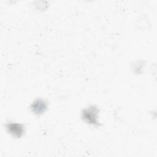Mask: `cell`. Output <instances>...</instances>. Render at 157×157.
Wrapping results in <instances>:
<instances>
[{
	"label": "cell",
	"instance_id": "7a4b0ae2",
	"mask_svg": "<svg viewBox=\"0 0 157 157\" xmlns=\"http://www.w3.org/2000/svg\"><path fill=\"white\" fill-rule=\"evenodd\" d=\"M6 128L9 134L17 138L21 137L25 132V128L20 123L9 122L6 124Z\"/></svg>",
	"mask_w": 157,
	"mask_h": 157
},
{
	"label": "cell",
	"instance_id": "3957f363",
	"mask_svg": "<svg viewBox=\"0 0 157 157\" xmlns=\"http://www.w3.org/2000/svg\"><path fill=\"white\" fill-rule=\"evenodd\" d=\"M30 109L36 115H40L45 112L47 109V104L44 99H37L31 104Z\"/></svg>",
	"mask_w": 157,
	"mask_h": 157
},
{
	"label": "cell",
	"instance_id": "6da1fadb",
	"mask_svg": "<svg viewBox=\"0 0 157 157\" xmlns=\"http://www.w3.org/2000/svg\"><path fill=\"white\" fill-rule=\"evenodd\" d=\"M99 110L98 108L94 105L89 106L82 110V118L87 123L91 124H98V113Z\"/></svg>",
	"mask_w": 157,
	"mask_h": 157
}]
</instances>
